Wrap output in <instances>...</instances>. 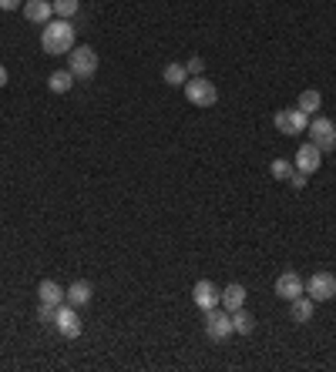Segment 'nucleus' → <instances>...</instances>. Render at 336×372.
Here are the masks:
<instances>
[{
	"label": "nucleus",
	"instance_id": "obj_22",
	"mask_svg": "<svg viewBox=\"0 0 336 372\" xmlns=\"http://www.w3.org/2000/svg\"><path fill=\"white\" fill-rule=\"evenodd\" d=\"M293 171H296V165H293V161H286V158H276V161L269 165V175L276 181H289V175H293Z\"/></svg>",
	"mask_w": 336,
	"mask_h": 372
},
{
	"label": "nucleus",
	"instance_id": "obj_10",
	"mask_svg": "<svg viewBox=\"0 0 336 372\" xmlns=\"http://www.w3.org/2000/svg\"><path fill=\"white\" fill-rule=\"evenodd\" d=\"M276 128L283 131V134H303V131L310 128V115H303L299 107L279 111V115H276Z\"/></svg>",
	"mask_w": 336,
	"mask_h": 372
},
{
	"label": "nucleus",
	"instance_id": "obj_14",
	"mask_svg": "<svg viewBox=\"0 0 336 372\" xmlns=\"http://www.w3.org/2000/svg\"><path fill=\"white\" fill-rule=\"evenodd\" d=\"M242 306H246V289L239 282L225 285V289H222V308H225V312H235V308H242Z\"/></svg>",
	"mask_w": 336,
	"mask_h": 372
},
{
	"label": "nucleus",
	"instance_id": "obj_5",
	"mask_svg": "<svg viewBox=\"0 0 336 372\" xmlns=\"http://www.w3.org/2000/svg\"><path fill=\"white\" fill-rule=\"evenodd\" d=\"M306 134H310V141L316 144L320 151H333L336 148V124L330 117H313Z\"/></svg>",
	"mask_w": 336,
	"mask_h": 372
},
{
	"label": "nucleus",
	"instance_id": "obj_7",
	"mask_svg": "<svg viewBox=\"0 0 336 372\" xmlns=\"http://www.w3.org/2000/svg\"><path fill=\"white\" fill-rule=\"evenodd\" d=\"M306 296H310L313 302H330V298L336 296V279L330 272H316L310 282H306Z\"/></svg>",
	"mask_w": 336,
	"mask_h": 372
},
{
	"label": "nucleus",
	"instance_id": "obj_8",
	"mask_svg": "<svg viewBox=\"0 0 336 372\" xmlns=\"http://www.w3.org/2000/svg\"><path fill=\"white\" fill-rule=\"evenodd\" d=\"M293 165H296V171H303V175H316V171H320V165H323V151H320L313 141L299 144V151H296V158H293Z\"/></svg>",
	"mask_w": 336,
	"mask_h": 372
},
{
	"label": "nucleus",
	"instance_id": "obj_25",
	"mask_svg": "<svg viewBox=\"0 0 336 372\" xmlns=\"http://www.w3.org/2000/svg\"><path fill=\"white\" fill-rule=\"evenodd\" d=\"M306 178H310V175H303V171H293V175H289V185H293V188H306Z\"/></svg>",
	"mask_w": 336,
	"mask_h": 372
},
{
	"label": "nucleus",
	"instance_id": "obj_13",
	"mask_svg": "<svg viewBox=\"0 0 336 372\" xmlns=\"http://www.w3.org/2000/svg\"><path fill=\"white\" fill-rule=\"evenodd\" d=\"M313 312H316V302H313L310 296H296L293 302H289V315H293V322H310L313 319Z\"/></svg>",
	"mask_w": 336,
	"mask_h": 372
},
{
	"label": "nucleus",
	"instance_id": "obj_20",
	"mask_svg": "<svg viewBox=\"0 0 336 372\" xmlns=\"http://www.w3.org/2000/svg\"><path fill=\"white\" fill-rule=\"evenodd\" d=\"M162 77H165V84L168 88H181L185 81H189V71H185V64H165V71H162Z\"/></svg>",
	"mask_w": 336,
	"mask_h": 372
},
{
	"label": "nucleus",
	"instance_id": "obj_21",
	"mask_svg": "<svg viewBox=\"0 0 336 372\" xmlns=\"http://www.w3.org/2000/svg\"><path fill=\"white\" fill-rule=\"evenodd\" d=\"M51 4H54V17H61V21H71L81 11V0H51Z\"/></svg>",
	"mask_w": 336,
	"mask_h": 372
},
{
	"label": "nucleus",
	"instance_id": "obj_17",
	"mask_svg": "<svg viewBox=\"0 0 336 372\" xmlns=\"http://www.w3.org/2000/svg\"><path fill=\"white\" fill-rule=\"evenodd\" d=\"M74 81H78V77L71 74V71H54V74L47 77V88H51L54 94H67V91L74 88Z\"/></svg>",
	"mask_w": 336,
	"mask_h": 372
},
{
	"label": "nucleus",
	"instance_id": "obj_27",
	"mask_svg": "<svg viewBox=\"0 0 336 372\" xmlns=\"http://www.w3.org/2000/svg\"><path fill=\"white\" fill-rule=\"evenodd\" d=\"M7 81H11V77H7V67L0 64V88H7Z\"/></svg>",
	"mask_w": 336,
	"mask_h": 372
},
{
	"label": "nucleus",
	"instance_id": "obj_2",
	"mask_svg": "<svg viewBox=\"0 0 336 372\" xmlns=\"http://www.w3.org/2000/svg\"><path fill=\"white\" fill-rule=\"evenodd\" d=\"M181 88H185V101L195 104V107H212V104L219 101V88H215L212 81H206L202 74H198V77H189Z\"/></svg>",
	"mask_w": 336,
	"mask_h": 372
},
{
	"label": "nucleus",
	"instance_id": "obj_26",
	"mask_svg": "<svg viewBox=\"0 0 336 372\" xmlns=\"http://www.w3.org/2000/svg\"><path fill=\"white\" fill-rule=\"evenodd\" d=\"M0 7L4 11H17V7H24V0H0Z\"/></svg>",
	"mask_w": 336,
	"mask_h": 372
},
{
	"label": "nucleus",
	"instance_id": "obj_12",
	"mask_svg": "<svg viewBox=\"0 0 336 372\" xmlns=\"http://www.w3.org/2000/svg\"><path fill=\"white\" fill-rule=\"evenodd\" d=\"M276 296L286 298V302H293L296 296H303V279H299L296 272H283V275L276 279Z\"/></svg>",
	"mask_w": 336,
	"mask_h": 372
},
{
	"label": "nucleus",
	"instance_id": "obj_1",
	"mask_svg": "<svg viewBox=\"0 0 336 372\" xmlns=\"http://www.w3.org/2000/svg\"><path fill=\"white\" fill-rule=\"evenodd\" d=\"M40 47L44 54H51V57H61V54H71L74 51V27L71 21H47L44 24V34H40Z\"/></svg>",
	"mask_w": 336,
	"mask_h": 372
},
{
	"label": "nucleus",
	"instance_id": "obj_9",
	"mask_svg": "<svg viewBox=\"0 0 336 372\" xmlns=\"http://www.w3.org/2000/svg\"><path fill=\"white\" fill-rule=\"evenodd\" d=\"M192 298H195V306L202 308V312H208V308L222 306V289H219L215 282H208V279H202V282H195Z\"/></svg>",
	"mask_w": 336,
	"mask_h": 372
},
{
	"label": "nucleus",
	"instance_id": "obj_15",
	"mask_svg": "<svg viewBox=\"0 0 336 372\" xmlns=\"http://www.w3.org/2000/svg\"><path fill=\"white\" fill-rule=\"evenodd\" d=\"M91 296H94V289H91V282H74L71 289L65 292L67 298V306H74V308H84L91 302Z\"/></svg>",
	"mask_w": 336,
	"mask_h": 372
},
{
	"label": "nucleus",
	"instance_id": "obj_18",
	"mask_svg": "<svg viewBox=\"0 0 336 372\" xmlns=\"http://www.w3.org/2000/svg\"><path fill=\"white\" fill-rule=\"evenodd\" d=\"M229 315H233V332L235 335H249L252 329H256V322H252V315L246 312V306L235 308V312H229Z\"/></svg>",
	"mask_w": 336,
	"mask_h": 372
},
{
	"label": "nucleus",
	"instance_id": "obj_4",
	"mask_svg": "<svg viewBox=\"0 0 336 372\" xmlns=\"http://www.w3.org/2000/svg\"><path fill=\"white\" fill-rule=\"evenodd\" d=\"M206 335L212 339V342H225V339L233 335V315H229L222 306L206 312Z\"/></svg>",
	"mask_w": 336,
	"mask_h": 372
},
{
	"label": "nucleus",
	"instance_id": "obj_6",
	"mask_svg": "<svg viewBox=\"0 0 336 372\" xmlns=\"http://www.w3.org/2000/svg\"><path fill=\"white\" fill-rule=\"evenodd\" d=\"M54 329L65 335V339H78V335L84 332L78 308H74V306H57V315H54Z\"/></svg>",
	"mask_w": 336,
	"mask_h": 372
},
{
	"label": "nucleus",
	"instance_id": "obj_19",
	"mask_svg": "<svg viewBox=\"0 0 336 372\" xmlns=\"http://www.w3.org/2000/svg\"><path fill=\"white\" fill-rule=\"evenodd\" d=\"M320 107H323V94H320V91L310 88L299 94V111H303V115H316Z\"/></svg>",
	"mask_w": 336,
	"mask_h": 372
},
{
	"label": "nucleus",
	"instance_id": "obj_24",
	"mask_svg": "<svg viewBox=\"0 0 336 372\" xmlns=\"http://www.w3.org/2000/svg\"><path fill=\"white\" fill-rule=\"evenodd\" d=\"M185 71H189V77H198L202 74V71H206V61H202V57H189V61H185Z\"/></svg>",
	"mask_w": 336,
	"mask_h": 372
},
{
	"label": "nucleus",
	"instance_id": "obj_3",
	"mask_svg": "<svg viewBox=\"0 0 336 372\" xmlns=\"http://www.w3.org/2000/svg\"><path fill=\"white\" fill-rule=\"evenodd\" d=\"M67 71L81 81H88V77L98 74V51L94 47H74V51L67 54Z\"/></svg>",
	"mask_w": 336,
	"mask_h": 372
},
{
	"label": "nucleus",
	"instance_id": "obj_16",
	"mask_svg": "<svg viewBox=\"0 0 336 372\" xmlns=\"http://www.w3.org/2000/svg\"><path fill=\"white\" fill-rule=\"evenodd\" d=\"M38 298L47 302V306H61V302H65V289L57 282H51V279H44V282L38 285Z\"/></svg>",
	"mask_w": 336,
	"mask_h": 372
},
{
	"label": "nucleus",
	"instance_id": "obj_11",
	"mask_svg": "<svg viewBox=\"0 0 336 372\" xmlns=\"http://www.w3.org/2000/svg\"><path fill=\"white\" fill-rule=\"evenodd\" d=\"M24 17L30 21V24H47L54 17V4L51 0H24Z\"/></svg>",
	"mask_w": 336,
	"mask_h": 372
},
{
	"label": "nucleus",
	"instance_id": "obj_23",
	"mask_svg": "<svg viewBox=\"0 0 336 372\" xmlns=\"http://www.w3.org/2000/svg\"><path fill=\"white\" fill-rule=\"evenodd\" d=\"M54 315H57V306H47V302H40L38 319L44 322V325H54Z\"/></svg>",
	"mask_w": 336,
	"mask_h": 372
}]
</instances>
